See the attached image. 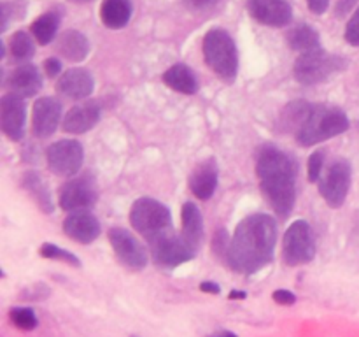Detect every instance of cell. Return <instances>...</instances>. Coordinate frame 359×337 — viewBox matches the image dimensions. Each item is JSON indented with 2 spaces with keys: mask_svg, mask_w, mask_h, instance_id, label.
Segmentation results:
<instances>
[{
  "mask_svg": "<svg viewBox=\"0 0 359 337\" xmlns=\"http://www.w3.org/2000/svg\"><path fill=\"white\" fill-rule=\"evenodd\" d=\"M76 4H88V2H93V0H72Z\"/></svg>",
  "mask_w": 359,
  "mask_h": 337,
  "instance_id": "cell-44",
  "label": "cell"
},
{
  "mask_svg": "<svg viewBox=\"0 0 359 337\" xmlns=\"http://www.w3.org/2000/svg\"><path fill=\"white\" fill-rule=\"evenodd\" d=\"M286 41L287 46L293 51H297L298 55L321 48V39H319L318 30L307 23H300L291 28L286 35Z\"/></svg>",
  "mask_w": 359,
  "mask_h": 337,
  "instance_id": "cell-26",
  "label": "cell"
},
{
  "mask_svg": "<svg viewBox=\"0 0 359 337\" xmlns=\"http://www.w3.org/2000/svg\"><path fill=\"white\" fill-rule=\"evenodd\" d=\"M307 7L311 9L312 14L321 16V14H325L328 11L330 0H307Z\"/></svg>",
  "mask_w": 359,
  "mask_h": 337,
  "instance_id": "cell-40",
  "label": "cell"
},
{
  "mask_svg": "<svg viewBox=\"0 0 359 337\" xmlns=\"http://www.w3.org/2000/svg\"><path fill=\"white\" fill-rule=\"evenodd\" d=\"M109 242L112 246L116 258L123 267L130 270H144L149 262V249L123 227H112L107 232Z\"/></svg>",
  "mask_w": 359,
  "mask_h": 337,
  "instance_id": "cell-11",
  "label": "cell"
},
{
  "mask_svg": "<svg viewBox=\"0 0 359 337\" xmlns=\"http://www.w3.org/2000/svg\"><path fill=\"white\" fill-rule=\"evenodd\" d=\"M60 21H62V16H60L58 11H46L44 14L37 18V20L32 23L30 34L34 35L35 41L41 46H48L55 41L56 32L60 28Z\"/></svg>",
  "mask_w": 359,
  "mask_h": 337,
  "instance_id": "cell-27",
  "label": "cell"
},
{
  "mask_svg": "<svg viewBox=\"0 0 359 337\" xmlns=\"http://www.w3.org/2000/svg\"><path fill=\"white\" fill-rule=\"evenodd\" d=\"M200 291H203V293H210V295H219L221 286L216 283V281H202V283H200Z\"/></svg>",
  "mask_w": 359,
  "mask_h": 337,
  "instance_id": "cell-41",
  "label": "cell"
},
{
  "mask_svg": "<svg viewBox=\"0 0 359 337\" xmlns=\"http://www.w3.org/2000/svg\"><path fill=\"white\" fill-rule=\"evenodd\" d=\"M249 14L265 27L283 28L293 20V9L287 0H248Z\"/></svg>",
  "mask_w": 359,
  "mask_h": 337,
  "instance_id": "cell-16",
  "label": "cell"
},
{
  "mask_svg": "<svg viewBox=\"0 0 359 337\" xmlns=\"http://www.w3.org/2000/svg\"><path fill=\"white\" fill-rule=\"evenodd\" d=\"M256 176L273 213L286 220L297 204V161L280 147L265 144L256 153Z\"/></svg>",
  "mask_w": 359,
  "mask_h": 337,
  "instance_id": "cell-2",
  "label": "cell"
},
{
  "mask_svg": "<svg viewBox=\"0 0 359 337\" xmlns=\"http://www.w3.org/2000/svg\"><path fill=\"white\" fill-rule=\"evenodd\" d=\"M133 14L132 0H104L100 7V20L111 30H121L130 23Z\"/></svg>",
  "mask_w": 359,
  "mask_h": 337,
  "instance_id": "cell-25",
  "label": "cell"
},
{
  "mask_svg": "<svg viewBox=\"0 0 359 337\" xmlns=\"http://www.w3.org/2000/svg\"><path fill=\"white\" fill-rule=\"evenodd\" d=\"M7 49H9L11 56L16 62L28 63V60L34 58L35 55V44H34V35L28 32L18 30L11 35L9 42H7Z\"/></svg>",
  "mask_w": 359,
  "mask_h": 337,
  "instance_id": "cell-28",
  "label": "cell"
},
{
  "mask_svg": "<svg viewBox=\"0 0 359 337\" xmlns=\"http://www.w3.org/2000/svg\"><path fill=\"white\" fill-rule=\"evenodd\" d=\"M95 90V79L90 70L72 67L56 79V91L70 100H86Z\"/></svg>",
  "mask_w": 359,
  "mask_h": 337,
  "instance_id": "cell-17",
  "label": "cell"
},
{
  "mask_svg": "<svg viewBox=\"0 0 359 337\" xmlns=\"http://www.w3.org/2000/svg\"><path fill=\"white\" fill-rule=\"evenodd\" d=\"M219 0H186V6L189 7L195 13H203V11H209L212 7L217 6Z\"/></svg>",
  "mask_w": 359,
  "mask_h": 337,
  "instance_id": "cell-37",
  "label": "cell"
},
{
  "mask_svg": "<svg viewBox=\"0 0 359 337\" xmlns=\"http://www.w3.org/2000/svg\"><path fill=\"white\" fill-rule=\"evenodd\" d=\"M326 161V153L323 150L314 151V153L309 157L307 161V178L311 183H319L323 176V168H325Z\"/></svg>",
  "mask_w": 359,
  "mask_h": 337,
  "instance_id": "cell-32",
  "label": "cell"
},
{
  "mask_svg": "<svg viewBox=\"0 0 359 337\" xmlns=\"http://www.w3.org/2000/svg\"><path fill=\"white\" fill-rule=\"evenodd\" d=\"M147 248L154 265L160 269H175L196 256V253L186 244L182 235L175 234V230H168L154 237L153 241L147 242Z\"/></svg>",
  "mask_w": 359,
  "mask_h": 337,
  "instance_id": "cell-8",
  "label": "cell"
},
{
  "mask_svg": "<svg viewBox=\"0 0 359 337\" xmlns=\"http://www.w3.org/2000/svg\"><path fill=\"white\" fill-rule=\"evenodd\" d=\"M39 255H41L42 258L63 262V263H67V265L74 267V269H79L81 267V260L77 258L74 253H70L69 249L62 248V246L53 244V242H44V244L39 248Z\"/></svg>",
  "mask_w": 359,
  "mask_h": 337,
  "instance_id": "cell-29",
  "label": "cell"
},
{
  "mask_svg": "<svg viewBox=\"0 0 359 337\" xmlns=\"http://www.w3.org/2000/svg\"><path fill=\"white\" fill-rule=\"evenodd\" d=\"M63 123L62 104L55 97H41L32 107V133L37 139H48Z\"/></svg>",
  "mask_w": 359,
  "mask_h": 337,
  "instance_id": "cell-14",
  "label": "cell"
},
{
  "mask_svg": "<svg viewBox=\"0 0 359 337\" xmlns=\"http://www.w3.org/2000/svg\"><path fill=\"white\" fill-rule=\"evenodd\" d=\"M316 256V235L311 223L294 220L283 237V260L286 265H307Z\"/></svg>",
  "mask_w": 359,
  "mask_h": 337,
  "instance_id": "cell-7",
  "label": "cell"
},
{
  "mask_svg": "<svg viewBox=\"0 0 359 337\" xmlns=\"http://www.w3.org/2000/svg\"><path fill=\"white\" fill-rule=\"evenodd\" d=\"M130 225L137 234L146 239V242L153 241L165 232L174 230L170 209L153 197H140L132 204Z\"/></svg>",
  "mask_w": 359,
  "mask_h": 337,
  "instance_id": "cell-6",
  "label": "cell"
},
{
  "mask_svg": "<svg viewBox=\"0 0 359 337\" xmlns=\"http://www.w3.org/2000/svg\"><path fill=\"white\" fill-rule=\"evenodd\" d=\"M181 235L193 251H200L205 237V228H203L202 211L191 200L184 202L181 207Z\"/></svg>",
  "mask_w": 359,
  "mask_h": 337,
  "instance_id": "cell-20",
  "label": "cell"
},
{
  "mask_svg": "<svg viewBox=\"0 0 359 337\" xmlns=\"http://www.w3.org/2000/svg\"><path fill=\"white\" fill-rule=\"evenodd\" d=\"M349 126L351 121L344 109L335 105L311 104L293 137L302 147H311L342 136L349 130Z\"/></svg>",
  "mask_w": 359,
  "mask_h": 337,
  "instance_id": "cell-3",
  "label": "cell"
},
{
  "mask_svg": "<svg viewBox=\"0 0 359 337\" xmlns=\"http://www.w3.org/2000/svg\"><path fill=\"white\" fill-rule=\"evenodd\" d=\"M277 248V220L272 214L245 216L230 239L224 263L233 272L251 276L270 265Z\"/></svg>",
  "mask_w": 359,
  "mask_h": 337,
  "instance_id": "cell-1",
  "label": "cell"
},
{
  "mask_svg": "<svg viewBox=\"0 0 359 337\" xmlns=\"http://www.w3.org/2000/svg\"><path fill=\"white\" fill-rule=\"evenodd\" d=\"M44 74L51 79H56L63 74V65H62V60L58 56H51V58L44 60Z\"/></svg>",
  "mask_w": 359,
  "mask_h": 337,
  "instance_id": "cell-36",
  "label": "cell"
},
{
  "mask_svg": "<svg viewBox=\"0 0 359 337\" xmlns=\"http://www.w3.org/2000/svg\"><path fill=\"white\" fill-rule=\"evenodd\" d=\"M48 168L62 178H74L81 172L84 164V147L76 139H62L53 143L46 150Z\"/></svg>",
  "mask_w": 359,
  "mask_h": 337,
  "instance_id": "cell-10",
  "label": "cell"
},
{
  "mask_svg": "<svg viewBox=\"0 0 359 337\" xmlns=\"http://www.w3.org/2000/svg\"><path fill=\"white\" fill-rule=\"evenodd\" d=\"M207 67L226 83H233L238 74V49L233 37L224 28H212L202 44Z\"/></svg>",
  "mask_w": 359,
  "mask_h": 337,
  "instance_id": "cell-4",
  "label": "cell"
},
{
  "mask_svg": "<svg viewBox=\"0 0 359 337\" xmlns=\"http://www.w3.org/2000/svg\"><path fill=\"white\" fill-rule=\"evenodd\" d=\"M359 0H337L335 6V16L337 18H346L351 14V11L358 6Z\"/></svg>",
  "mask_w": 359,
  "mask_h": 337,
  "instance_id": "cell-39",
  "label": "cell"
},
{
  "mask_svg": "<svg viewBox=\"0 0 359 337\" xmlns=\"http://www.w3.org/2000/svg\"><path fill=\"white\" fill-rule=\"evenodd\" d=\"M9 319L16 329L25 330V332H30V330L37 329L39 325L37 315L30 308H11Z\"/></svg>",
  "mask_w": 359,
  "mask_h": 337,
  "instance_id": "cell-30",
  "label": "cell"
},
{
  "mask_svg": "<svg viewBox=\"0 0 359 337\" xmlns=\"http://www.w3.org/2000/svg\"><path fill=\"white\" fill-rule=\"evenodd\" d=\"M25 126H27L25 98L9 91L0 100V128L7 139L18 143L25 137Z\"/></svg>",
  "mask_w": 359,
  "mask_h": 337,
  "instance_id": "cell-13",
  "label": "cell"
},
{
  "mask_svg": "<svg viewBox=\"0 0 359 337\" xmlns=\"http://www.w3.org/2000/svg\"><path fill=\"white\" fill-rule=\"evenodd\" d=\"M63 232L67 237L79 244H91L95 239H98L102 227L98 218L91 211H76L69 213V216L63 220Z\"/></svg>",
  "mask_w": 359,
  "mask_h": 337,
  "instance_id": "cell-18",
  "label": "cell"
},
{
  "mask_svg": "<svg viewBox=\"0 0 359 337\" xmlns=\"http://www.w3.org/2000/svg\"><path fill=\"white\" fill-rule=\"evenodd\" d=\"M219 183V167L214 158L200 161L189 176V190L200 200L212 199Z\"/></svg>",
  "mask_w": 359,
  "mask_h": 337,
  "instance_id": "cell-19",
  "label": "cell"
},
{
  "mask_svg": "<svg viewBox=\"0 0 359 337\" xmlns=\"http://www.w3.org/2000/svg\"><path fill=\"white\" fill-rule=\"evenodd\" d=\"M209 337H238V336L237 333L230 332V330H221V332L212 333V336H209Z\"/></svg>",
  "mask_w": 359,
  "mask_h": 337,
  "instance_id": "cell-42",
  "label": "cell"
},
{
  "mask_svg": "<svg viewBox=\"0 0 359 337\" xmlns=\"http://www.w3.org/2000/svg\"><path fill=\"white\" fill-rule=\"evenodd\" d=\"M353 183V167L346 158L332 161L319 179V195L332 209H339L346 204Z\"/></svg>",
  "mask_w": 359,
  "mask_h": 337,
  "instance_id": "cell-9",
  "label": "cell"
},
{
  "mask_svg": "<svg viewBox=\"0 0 359 337\" xmlns=\"http://www.w3.org/2000/svg\"><path fill=\"white\" fill-rule=\"evenodd\" d=\"M27 13V2L25 0H11L2 4V32L7 30L11 21H18Z\"/></svg>",
  "mask_w": 359,
  "mask_h": 337,
  "instance_id": "cell-31",
  "label": "cell"
},
{
  "mask_svg": "<svg viewBox=\"0 0 359 337\" xmlns=\"http://www.w3.org/2000/svg\"><path fill=\"white\" fill-rule=\"evenodd\" d=\"M98 190L97 183L91 176H74L60 188L58 206L67 213L76 211H90L97 204Z\"/></svg>",
  "mask_w": 359,
  "mask_h": 337,
  "instance_id": "cell-12",
  "label": "cell"
},
{
  "mask_svg": "<svg viewBox=\"0 0 359 337\" xmlns=\"http://www.w3.org/2000/svg\"><path fill=\"white\" fill-rule=\"evenodd\" d=\"M344 37H346L347 44L354 46V48H359V6L353 13V16L349 18V21H347Z\"/></svg>",
  "mask_w": 359,
  "mask_h": 337,
  "instance_id": "cell-34",
  "label": "cell"
},
{
  "mask_svg": "<svg viewBox=\"0 0 359 337\" xmlns=\"http://www.w3.org/2000/svg\"><path fill=\"white\" fill-rule=\"evenodd\" d=\"M230 239L231 237H228L226 228H217V230L214 232L212 251L216 253V256H219V258L223 260V262H224V256H226L228 246H230Z\"/></svg>",
  "mask_w": 359,
  "mask_h": 337,
  "instance_id": "cell-33",
  "label": "cell"
},
{
  "mask_svg": "<svg viewBox=\"0 0 359 337\" xmlns=\"http://www.w3.org/2000/svg\"><path fill=\"white\" fill-rule=\"evenodd\" d=\"M21 186L25 192L28 193L32 200L37 204L39 209L44 214H51L55 211V200H53L51 188H49L48 181L42 178L41 172L37 171H27L21 178Z\"/></svg>",
  "mask_w": 359,
  "mask_h": 337,
  "instance_id": "cell-23",
  "label": "cell"
},
{
  "mask_svg": "<svg viewBox=\"0 0 359 337\" xmlns=\"http://www.w3.org/2000/svg\"><path fill=\"white\" fill-rule=\"evenodd\" d=\"M49 293H51V290H49L48 284L37 283V284H32V286H28L27 290L21 291L20 298L21 300H42V298L48 297Z\"/></svg>",
  "mask_w": 359,
  "mask_h": 337,
  "instance_id": "cell-35",
  "label": "cell"
},
{
  "mask_svg": "<svg viewBox=\"0 0 359 337\" xmlns=\"http://www.w3.org/2000/svg\"><path fill=\"white\" fill-rule=\"evenodd\" d=\"M272 297L280 305H293L297 302V295L290 290H276Z\"/></svg>",
  "mask_w": 359,
  "mask_h": 337,
  "instance_id": "cell-38",
  "label": "cell"
},
{
  "mask_svg": "<svg viewBox=\"0 0 359 337\" xmlns=\"http://www.w3.org/2000/svg\"><path fill=\"white\" fill-rule=\"evenodd\" d=\"M161 79L170 90L177 91V93L195 95L198 91V79L191 67H188L186 63H174L172 67H168Z\"/></svg>",
  "mask_w": 359,
  "mask_h": 337,
  "instance_id": "cell-24",
  "label": "cell"
},
{
  "mask_svg": "<svg viewBox=\"0 0 359 337\" xmlns=\"http://www.w3.org/2000/svg\"><path fill=\"white\" fill-rule=\"evenodd\" d=\"M349 62L340 55H332L323 48L314 49V51L302 53L293 65V76L304 86H316L335 74L344 72Z\"/></svg>",
  "mask_w": 359,
  "mask_h": 337,
  "instance_id": "cell-5",
  "label": "cell"
},
{
  "mask_svg": "<svg viewBox=\"0 0 359 337\" xmlns=\"http://www.w3.org/2000/svg\"><path fill=\"white\" fill-rule=\"evenodd\" d=\"M248 297V293H245V291H237V290H233V291H230V298H233V300H237V298H245Z\"/></svg>",
  "mask_w": 359,
  "mask_h": 337,
  "instance_id": "cell-43",
  "label": "cell"
},
{
  "mask_svg": "<svg viewBox=\"0 0 359 337\" xmlns=\"http://www.w3.org/2000/svg\"><path fill=\"white\" fill-rule=\"evenodd\" d=\"M7 86L11 91L20 97L28 98L35 97L42 88V76L41 70L32 63H21L20 67L13 70L7 77Z\"/></svg>",
  "mask_w": 359,
  "mask_h": 337,
  "instance_id": "cell-21",
  "label": "cell"
},
{
  "mask_svg": "<svg viewBox=\"0 0 359 337\" xmlns=\"http://www.w3.org/2000/svg\"><path fill=\"white\" fill-rule=\"evenodd\" d=\"M56 55L70 63H81L90 55V41L79 30H65L56 39Z\"/></svg>",
  "mask_w": 359,
  "mask_h": 337,
  "instance_id": "cell-22",
  "label": "cell"
},
{
  "mask_svg": "<svg viewBox=\"0 0 359 337\" xmlns=\"http://www.w3.org/2000/svg\"><path fill=\"white\" fill-rule=\"evenodd\" d=\"M100 119H102L100 102L86 98V100H79V104H76L74 107H70L69 111L65 112L62 126L67 133L81 136V133H86L90 132L91 128H95Z\"/></svg>",
  "mask_w": 359,
  "mask_h": 337,
  "instance_id": "cell-15",
  "label": "cell"
}]
</instances>
